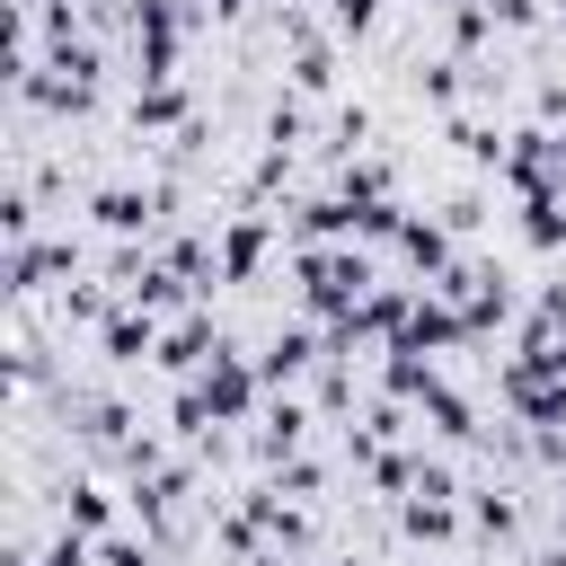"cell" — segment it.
I'll return each mask as SVG.
<instances>
[{
  "label": "cell",
  "instance_id": "cell-1",
  "mask_svg": "<svg viewBox=\"0 0 566 566\" xmlns=\"http://www.w3.org/2000/svg\"><path fill=\"white\" fill-rule=\"evenodd\" d=\"M424 292H442V301L469 318V336H486V345H504V336L522 327V310H531L522 274H513L495 248H460V256H451V274H442V283H424Z\"/></svg>",
  "mask_w": 566,
  "mask_h": 566
},
{
  "label": "cell",
  "instance_id": "cell-6",
  "mask_svg": "<svg viewBox=\"0 0 566 566\" xmlns=\"http://www.w3.org/2000/svg\"><path fill=\"white\" fill-rule=\"evenodd\" d=\"M557 177H566V124H557Z\"/></svg>",
  "mask_w": 566,
  "mask_h": 566
},
{
  "label": "cell",
  "instance_id": "cell-4",
  "mask_svg": "<svg viewBox=\"0 0 566 566\" xmlns=\"http://www.w3.org/2000/svg\"><path fill=\"white\" fill-rule=\"evenodd\" d=\"M345 53H354L345 35H310V44H292V53H283V71H274V80L327 106V97H345Z\"/></svg>",
  "mask_w": 566,
  "mask_h": 566
},
{
  "label": "cell",
  "instance_id": "cell-3",
  "mask_svg": "<svg viewBox=\"0 0 566 566\" xmlns=\"http://www.w3.org/2000/svg\"><path fill=\"white\" fill-rule=\"evenodd\" d=\"M433 133L451 142V159H460V168L495 177V168H504V142H513V115H504V106H478V97H469V106H451V115H442Z\"/></svg>",
  "mask_w": 566,
  "mask_h": 566
},
{
  "label": "cell",
  "instance_id": "cell-2",
  "mask_svg": "<svg viewBox=\"0 0 566 566\" xmlns=\"http://www.w3.org/2000/svg\"><path fill=\"white\" fill-rule=\"evenodd\" d=\"M318 433H327V416L310 407V389H265V407L239 424V442H248L256 469H283L292 451H318Z\"/></svg>",
  "mask_w": 566,
  "mask_h": 566
},
{
  "label": "cell",
  "instance_id": "cell-5",
  "mask_svg": "<svg viewBox=\"0 0 566 566\" xmlns=\"http://www.w3.org/2000/svg\"><path fill=\"white\" fill-rule=\"evenodd\" d=\"M35 566H97V539H80V531H53V539L35 548Z\"/></svg>",
  "mask_w": 566,
  "mask_h": 566
},
{
  "label": "cell",
  "instance_id": "cell-7",
  "mask_svg": "<svg viewBox=\"0 0 566 566\" xmlns=\"http://www.w3.org/2000/svg\"><path fill=\"white\" fill-rule=\"evenodd\" d=\"M469 566H478V557H469Z\"/></svg>",
  "mask_w": 566,
  "mask_h": 566
}]
</instances>
